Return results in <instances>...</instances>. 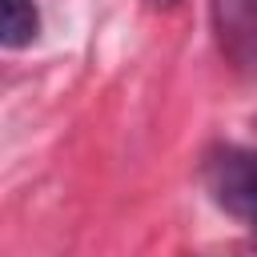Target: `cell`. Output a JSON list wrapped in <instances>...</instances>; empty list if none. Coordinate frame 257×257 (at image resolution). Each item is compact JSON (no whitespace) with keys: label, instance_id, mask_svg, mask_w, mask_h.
Segmentation results:
<instances>
[{"label":"cell","instance_id":"obj_1","mask_svg":"<svg viewBox=\"0 0 257 257\" xmlns=\"http://www.w3.org/2000/svg\"><path fill=\"white\" fill-rule=\"evenodd\" d=\"M209 197L237 221L257 229V149L253 145H217L201 165Z\"/></svg>","mask_w":257,"mask_h":257},{"label":"cell","instance_id":"obj_2","mask_svg":"<svg viewBox=\"0 0 257 257\" xmlns=\"http://www.w3.org/2000/svg\"><path fill=\"white\" fill-rule=\"evenodd\" d=\"M217 52L237 76H257V0H209Z\"/></svg>","mask_w":257,"mask_h":257},{"label":"cell","instance_id":"obj_3","mask_svg":"<svg viewBox=\"0 0 257 257\" xmlns=\"http://www.w3.org/2000/svg\"><path fill=\"white\" fill-rule=\"evenodd\" d=\"M40 32V12L32 0H4L0 16V44L4 48H28Z\"/></svg>","mask_w":257,"mask_h":257},{"label":"cell","instance_id":"obj_4","mask_svg":"<svg viewBox=\"0 0 257 257\" xmlns=\"http://www.w3.org/2000/svg\"><path fill=\"white\" fill-rule=\"evenodd\" d=\"M149 4H153V8H177L181 0H149Z\"/></svg>","mask_w":257,"mask_h":257}]
</instances>
